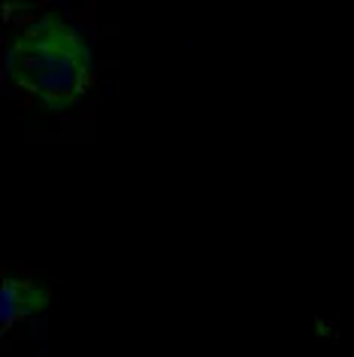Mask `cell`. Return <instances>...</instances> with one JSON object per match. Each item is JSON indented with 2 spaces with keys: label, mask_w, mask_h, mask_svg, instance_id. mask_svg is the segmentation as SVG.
I'll return each mask as SVG.
<instances>
[{
  "label": "cell",
  "mask_w": 354,
  "mask_h": 357,
  "mask_svg": "<svg viewBox=\"0 0 354 357\" xmlns=\"http://www.w3.org/2000/svg\"><path fill=\"white\" fill-rule=\"evenodd\" d=\"M43 303H46V291L37 288V284L22 282V279L3 282V300H0L3 321H15V318L28 315V312H37Z\"/></svg>",
  "instance_id": "7a4b0ae2"
},
{
  "label": "cell",
  "mask_w": 354,
  "mask_h": 357,
  "mask_svg": "<svg viewBox=\"0 0 354 357\" xmlns=\"http://www.w3.org/2000/svg\"><path fill=\"white\" fill-rule=\"evenodd\" d=\"M6 76L15 88L46 106H67L91 79V52L67 22L40 15L10 43Z\"/></svg>",
  "instance_id": "6da1fadb"
}]
</instances>
